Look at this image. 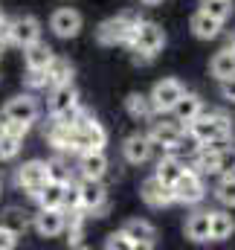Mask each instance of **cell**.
Segmentation results:
<instances>
[{"instance_id": "obj_1", "label": "cell", "mask_w": 235, "mask_h": 250, "mask_svg": "<svg viewBox=\"0 0 235 250\" xmlns=\"http://www.w3.org/2000/svg\"><path fill=\"white\" fill-rule=\"evenodd\" d=\"M233 134V123L227 114H197L192 123H189V137L197 143V146H221L227 143Z\"/></svg>"}, {"instance_id": "obj_2", "label": "cell", "mask_w": 235, "mask_h": 250, "mask_svg": "<svg viewBox=\"0 0 235 250\" xmlns=\"http://www.w3.org/2000/svg\"><path fill=\"white\" fill-rule=\"evenodd\" d=\"M131 50H134V62L137 64H148L163 47H166V32L151 23V21H139L134 26V35H131Z\"/></svg>"}, {"instance_id": "obj_3", "label": "cell", "mask_w": 235, "mask_h": 250, "mask_svg": "<svg viewBox=\"0 0 235 250\" xmlns=\"http://www.w3.org/2000/svg\"><path fill=\"white\" fill-rule=\"evenodd\" d=\"M108 143V131L102 128V123H96L93 117H81L73 125V151H87V148H105Z\"/></svg>"}, {"instance_id": "obj_4", "label": "cell", "mask_w": 235, "mask_h": 250, "mask_svg": "<svg viewBox=\"0 0 235 250\" xmlns=\"http://www.w3.org/2000/svg\"><path fill=\"white\" fill-rule=\"evenodd\" d=\"M139 23V18L134 15H119V18H108L99 29H96V38L99 44L105 47H117V44H128L131 35H134V26Z\"/></svg>"}, {"instance_id": "obj_5", "label": "cell", "mask_w": 235, "mask_h": 250, "mask_svg": "<svg viewBox=\"0 0 235 250\" xmlns=\"http://www.w3.org/2000/svg\"><path fill=\"white\" fill-rule=\"evenodd\" d=\"M78 201H81V209L96 215V218H102L108 212V189L102 187V181H96V178H81Z\"/></svg>"}, {"instance_id": "obj_6", "label": "cell", "mask_w": 235, "mask_h": 250, "mask_svg": "<svg viewBox=\"0 0 235 250\" xmlns=\"http://www.w3.org/2000/svg\"><path fill=\"white\" fill-rule=\"evenodd\" d=\"M0 117L15 120V123H23V125H32L38 117H41V105H38V99H35V96L20 93V96H12V99L3 105Z\"/></svg>"}, {"instance_id": "obj_7", "label": "cell", "mask_w": 235, "mask_h": 250, "mask_svg": "<svg viewBox=\"0 0 235 250\" xmlns=\"http://www.w3.org/2000/svg\"><path fill=\"white\" fill-rule=\"evenodd\" d=\"M172 189H175V201L177 204H200L203 195H206V187H203L200 172H195V169H189V166H186V172L175 181V187Z\"/></svg>"}, {"instance_id": "obj_8", "label": "cell", "mask_w": 235, "mask_h": 250, "mask_svg": "<svg viewBox=\"0 0 235 250\" xmlns=\"http://www.w3.org/2000/svg\"><path fill=\"white\" fill-rule=\"evenodd\" d=\"M41 38V23H38V18H32V15H20V18H15V21H9V44H15V47H29V44H35Z\"/></svg>"}, {"instance_id": "obj_9", "label": "cell", "mask_w": 235, "mask_h": 250, "mask_svg": "<svg viewBox=\"0 0 235 250\" xmlns=\"http://www.w3.org/2000/svg\"><path fill=\"white\" fill-rule=\"evenodd\" d=\"M18 187L26 189L29 195H35L38 189L50 181V169H47V160H26L23 166H18V175H15Z\"/></svg>"}, {"instance_id": "obj_10", "label": "cell", "mask_w": 235, "mask_h": 250, "mask_svg": "<svg viewBox=\"0 0 235 250\" xmlns=\"http://www.w3.org/2000/svg\"><path fill=\"white\" fill-rule=\"evenodd\" d=\"M183 93H186V87H183L177 79H160L148 96H151L154 111H157V114H166V111H172V108H175V102L183 96Z\"/></svg>"}, {"instance_id": "obj_11", "label": "cell", "mask_w": 235, "mask_h": 250, "mask_svg": "<svg viewBox=\"0 0 235 250\" xmlns=\"http://www.w3.org/2000/svg\"><path fill=\"white\" fill-rule=\"evenodd\" d=\"M139 195H142V201H145L151 209H163V207L175 204V189L169 187V184H163L157 175H151V178H145V181H142Z\"/></svg>"}, {"instance_id": "obj_12", "label": "cell", "mask_w": 235, "mask_h": 250, "mask_svg": "<svg viewBox=\"0 0 235 250\" xmlns=\"http://www.w3.org/2000/svg\"><path fill=\"white\" fill-rule=\"evenodd\" d=\"M35 230H38V236H44V239H56V236H61V233L67 230V212H64L61 207L41 209V212L35 215Z\"/></svg>"}, {"instance_id": "obj_13", "label": "cell", "mask_w": 235, "mask_h": 250, "mask_svg": "<svg viewBox=\"0 0 235 250\" xmlns=\"http://www.w3.org/2000/svg\"><path fill=\"white\" fill-rule=\"evenodd\" d=\"M183 134L186 131H183L180 123H154L151 131H148V140L154 146L166 148V151H175V148H180V143H183Z\"/></svg>"}, {"instance_id": "obj_14", "label": "cell", "mask_w": 235, "mask_h": 250, "mask_svg": "<svg viewBox=\"0 0 235 250\" xmlns=\"http://www.w3.org/2000/svg\"><path fill=\"white\" fill-rule=\"evenodd\" d=\"M151 151H154V143L148 140V134H131L125 143H122V154L131 166H142L151 160Z\"/></svg>"}, {"instance_id": "obj_15", "label": "cell", "mask_w": 235, "mask_h": 250, "mask_svg": "<svg viewBox=\"0 0 235 250\" xmlns=\"http://www.w3.org/2000/svg\"><path fill=\"white\" fill-rule=\"evenodd\" d=\"M50 29L59 38H76L81 32V15L76 9H56L50 18Z\"/></svg>"}, {"instance_id": "obj_16", "label": "cell", "mask_w": 235, "mask_h": 250, "mask_svg": "<svg viewBox=\"0 0 235 250\" xmlns=\"http://www.w3.org/2000/svg\"><path fill=\"white\" fill-rule=\"evenodd\" d=\"M108 154H105V148H87V151H81V157H78V172H81V178H96V181H102L105 178V172H108Z\"/></svg>"}, {"instance_id": "obj_17", "label": "cell", "mask_w": 235, "mask_h": 250, "mask_svg": "<svg viewBox=\"0 0 235 250\" xmlns=\"http://www.w3.org/2000/svg\"><path fill=\"white\" fill-rule=\"evenodd\" d=\"M221 26H224V21L212 18V15L203 12V9H197V12L192 15V32H195V38H200V41L218 38V35H221Z\"/></svg>"}, {"instance_id": "obj_18", "label": "cell", "mask_w": 235, "mask_h": 250, "mask_svg": "<svg viewBox=\"0 0 235 250\" xmlns=\"http://www.w3.org/2000/svg\"><path fill=\"white\" fill-rule=\"evenodd\" d=\"M122 230L128 233V239L134 242V248H154L157 245V230L148 221H142V218H131Z\"/></svg>"}, {"instance_id": "obj_19", "label": "cell", "mask_w": 235, "mask_h": 250, "mask_svg": "<svg viewBox=\"0 0 235 250\" xmlns=\"http://www.w3.org/2000/svg\"><path fill=\"white\" fill-rule=\"evenodd\" d=\"M53 47L44 44L41 38L29 47H23V62H26V70H47V64L53 62Z\"/></svg>"}, {"instance_id": "obj_20", "label": "cell", "mask_w": 235, "mask_h": 250, "mask_svg": "<svg viewBox=\"0 0 235 250\" xmlns=\"http://www.w3.org/2000/svg\"><path fill=\"white\" fill-rule=\"evenodd\" d=\"M64 192H67V184L50 178L44 187L35 192V198H38L41 209H53V207H61V209H64Z\"/></svg>"}, {"instance_id": "obj_21", "label": "cell", "mask_w": 235, "mask_h": 250, "mask_svg": "<svg viewBox=\"0 0 235 250\" xmlns=\"http://www.w3.org/2000/svg\"><path fill=\"white\" fill-rule=\"evenodd\" d=\"M200 111H203V102H200V96H197V93H183V96L175 102V108H172L175 120H177V123H186V125L192 123Z\"/></svg>"}, {"instance_id": "obj_22", "label": "cell", "mask_w": 235, "mask_h": 250, "mask_svg": "<svg viewBox=\"0 0 235 250\" xmlns=\"http://www.w3.org/2000/svg\"><path fill=\"white\" fill-rule=\"evenodd\" d=\"M73 105H78V90L73 87V82L53 87V99H50V114L53 117L61 114V111H67V108H73Z\"/></svg>"}, {"instance_id": "obj_23", "label": "cell", "mask_w": 235, "mask_h": 250, "mask_svg": "<svg viewBox=\"0 0 235 250\" xmlns=\"http://www.w3.org/2000/svg\"><path fill=\"white\" fill-rule=\"evenodd\" d=\"M209 73H212L218 82L233 79L235 76V50L233 47H227V50H221V53L212 56V62H209Z\"/></svg>"}, {"instance_id": "obj_24", "label": "cell", "mask_w": 235, "mask_h": 250, "mask_svg": "<svg viewBox=\"0 0 235 250\" xmlns=\"http://www.w3.org/2000/svg\"><path fill=\"white\" fill-rule=\"evenodd\" d=\"M235 233V221L230 212H212L209 215V242H227Z\"/></svg>"}, {"instance_id": "obj_25", "label": "cell", "mask_w": 235, "mask_h": 250, "mask_svg": "<svg viewBox=\"0 0 235 250\" xmlns=\"http://www.w3.org/2000/svg\"><path fill=\"white\" fill-rule=\"evenodd\" d=\"M73 82V64L61 56H53V62L47 64V84L50 87H59V84H67Z\"/></svg>"}, {"instance_id": "obj_26", "label": "cell", "mask_w": 235, "mask_h": 250, "mask_svg": "<svg viewBox=\"0 0 235 250\" xmlns=\"http://www.w3.org/2000/svg\"><path fill=\"white\" fill-rule=\"evenodd\" d=\"M125 111H128V117H134V120H151L157 111H154V105H151V96H145V93H131L128 99H125Z\"/></svg>"}, {"instance_id": "obj_27", "label": "cell", "mask_w": 235, "mask_h": 250, "mask_svg": "<svg viewBox=\"0 0 235 250\" xmlns=\"http://www.w3.org/2000/svg\"><path fill=\"white\" fill-rule=\"evenodd\" d=\"M209 215L212 212H195L186 221V236L192 242H209Z\"/></svg>"}, {"instance_id": "obj_28", "label": "cell", "mask_w": 235, "mask_h": 250, "mask_svg": "<svg viewBox=\"0 0 235 250\" xmlns=\"http://www.w3.org/2000/svg\"><path fill=\"white\" fill-rule=\"evenodd\" d=\"M47 140L59 151H73V125H64V123H56L53 120L50 131H47Z\"/></svg>"}, {"instance_id": "obj_29", "label": "cell", "mask_w": 235, "mask_h": 250, "mask_svg": "<svg viewBox=\"0 0 235 250\" xmlns=\"http://www.w3.org/2000/svg\"><path fill=\"white\" fill-rule=\"evenodd\" d=\"M183 172H186V163L177 160V157H163V160L157 163V169H154V175H157L163 184H169V187H175V181Z\"/></svg>"}, {"instance_id": "obj_30", "label": "cell", "mask_w": 235, "mask_h": 250, "mask_svg": "<svg viewBox=\"0 0 235 250\" xmlns=\"http://www.w3.org/2000/svg\"><path fill=\"white\" fill-rule=\"evenodd\" d=\"M20 146H23V137L0 128V160H15L20 154Z\"/></svg>"}, {"instance_id": "obj_31", "label": "cell", "mask_w": 235, "mask_h": 250, "mask_svg": "<svg viewBox=\"0 0 235 250\" xmlns=\"http://www.w3.org/2000/svg\"><path fill=\"white\" fill-rule=\"evenodd\" d=\"M235 172V146L221 143L218 146V163H215V175H233Z\"/></svg>"}, {"instance_id": "obj_32", "label": "cell", "mask_w": 235, "mask_h": 250, "mask_svg": "<svg viewBox=\"0 0 235 250\" xmlns=\"http://www.w3.org/2000/svg\"><path fill=\"white\" fill-rule=\"evenodd\" d=\"M215 198L224 207H235V172L233 175H221V181L215 187Z\"/></svg>"}, {"instance_id": "obj_33", "label": "cell", "mask_w": 235, "mask_h": 250, "mask_svg": "<svg viewBox=\"0 0 235 250\" xmlns=\"http://www.w3.org/2000/svg\"><path fill=\"white\" fill-rule=\"evenodd\" d=\"M233 0H203V12H209L212 18H218V21H227L230 15H233V6H230Z\"/></svg>"}, {"instance_id": "obj_34", "label": "cell", "mask_w": 235, "mask_h": 250, "mask_svg": "<svg viewBox=\"0 0 235 250\" xmlns=\"http://www.w3.org/2000/svg\"><path fill=\"white\" fill-rule=\"evenodd\" d=\"M105 248L108 250H134V242L128 239L125 230H117V233H111V236L105 239Z\"/></svg>"}, {"instance_id": "obj_35", "label": "cell", "mask_w": 235, "mask_h": 250, "mask_svg": "<svg viewBox=\"0 0 235 250\" xmlns=\"http://www.w3.org/2000/svg\"><path fill=\"white\" fill-rule=\"evenodd\" d=\"M3 224H6V227H12L18 236L26 230V218H23V212H20V209H9V212H6V218H3Z\"/></svg>"}, {"instance_id": "obj_36", "label": "cell", "mask_w": 235, "mask_h": 250, "mask_svg": "<svg viewBox=\"0 0 235 250\" xmlns=\"http://www.w3.org/2000/svg\"><path fill=\"white\" fill-rule=\"evenodd\" d=\"M47 169H50V178H53V181L70 184V172H67V166H64L61 160H47Z\"/></svg>"}, {"instance_id": "obj_37", "label": "cell", "mask_w": 235, "mask_h": 250, "mask_svg": "<svg viewBox=\"0 0 235 250\" xmlns=\"http://www.w3.org/2000/svg\"><path fill=\"white\" fill-rule=\"evenodd\" d=\"M15 245H18V233L0 221V250H12Z\"/></svg>"}, {"instance_id": "obj_38", "label": "cell", "mask_w": 235, "mask_h": 250, "mask_svg": "<svg viewBox=\"0 0 235 250\" xmlns=\"http://www.w3.org/2000/svg\"><path fill=\"white\" fill-rule=\"evenodd\" d=\"M26 84L29 87H47V70H26Z\"/></svg>"}, {"instance_id": "obj_39", "label": "cell", "mask_w": 235, "mask_h": 250, "mask_svg": "<svg viewBox=\"0 0 235 250\" xmlns=\"http://www.w3.org/2000/svg\"><path fill=\"white\" fill-rule=\"evenodd\" d=\"M221 93H224V99L235 102V76H233V79H224V82H221Z\"/></svg>"}, {"instance_id": "obj_40", "label": "cell", "mask_w": 235, "mask_h": 250, "mask_svg": "<svg viewBox=\"0 0 235 250\" xmlns=\"http://www.w3.org/2000/svg\"><path fill=\"white\" fill-rule=\"evenodd\" d=\"M139 3H145V6H157V3H163V0H139Z\"/></svg>"}, {"instance_id": "obj_41", "label": "cell", "mask_w": 235, "mask_h": 250, "mask_svg": "<svg viewBox=\"0 0 235 250\" xmlns=\"http://www.w3.org/2000/svg\"><path fill=\"white\" fill-rule=\"evenodd\" d=\"M230 47H233V50H235V32H233V35H230Z\"/></svg>"}, {"instance_id": "obj_42", "label": "cell", "mask_w": 235, "mask_h": 250, "mask_svg": "<svg viewBox=\"0 0 235 250\" xmlns=\"http://www.w3.org/2000/svg\"><path fill=\"white\" fill-rule=\"evenodd\" d=\"M0 23H6V18H3V15H0Z\"/></svg>"}, {"instance_id": "obj_43", "label": "cell", "mask_w": 235, "mask_h": 250, "mask_svg": "<svg viewBox=\"0 0 235 250\" xmlns=\"http://www.w3.org/2000/svg\"><path fill=\"white\" fill-rule=\"evenodd\" d=\"M0 53H3V44H0Z\"/></svg>"}, {"instance_id": "obj_44", "label": "cell", "mask_w": 235, "mask_h": 250, "mask_svg": "<svg viewBox=\"0 0 235 250\" xmlns=\"http://www.w3.org/2000/svg\"><path fill=\"white\" fill-rule=\"evenodd\" d=\"M0 187H3V178H0Z\"/></svg>"}]
</instances>
